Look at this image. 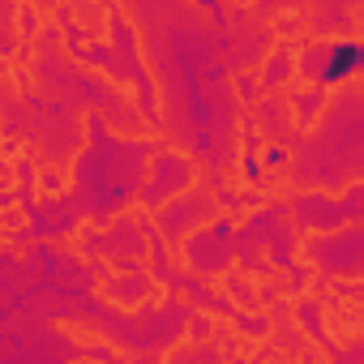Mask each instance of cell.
<instances>
[{
  "label": "cell",
  "instance_id": "cell-1",
  "mask_svg": "<svg viewBox=\"0 0 364 364\" xmlns=\"http://www.w3.org/2000/svg\"><path fill=\"white\" fill-rule=\"evenodd\" d=\"M360 56H364V52H360V43H338V48L330 52V69H326V77H330V82L347 77V73L360 65Z\"/></svg>",
  "mask_w": 364,
  "mask_h": 364
}]
</instances>
